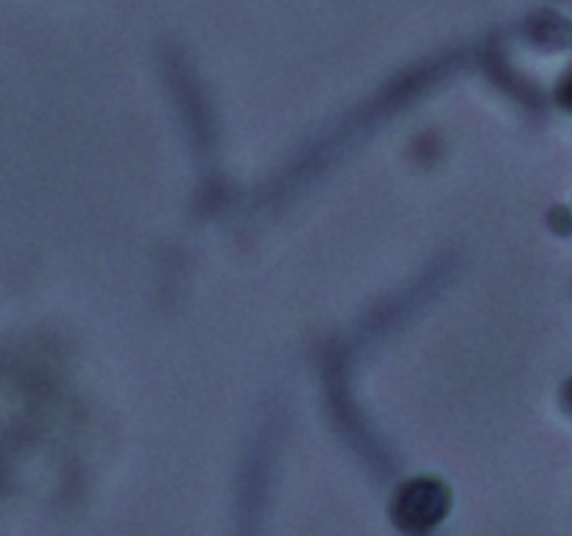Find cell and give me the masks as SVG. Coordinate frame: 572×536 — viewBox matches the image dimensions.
<instances>
[{"label": "cell", "instance_id": "cell-1", "mask_svg": "<svg viewBox=\"0 0 572 536\" xmlns=\"http://www.w3.org/2000/svg\"><path fill=\"white\" fill-rule=\"evenodd\" d=\"M444 512V492L436 484H413L399 503V514L408 526H430Z\"/></svg>", "mask_w": 572, "mask_h": 536}]
</instances>
